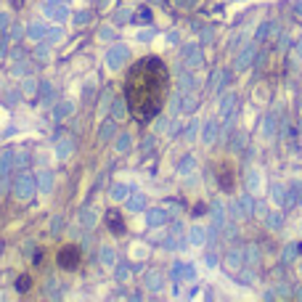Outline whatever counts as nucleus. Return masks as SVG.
<instances>
[{
    "label": "nucleus",
    "instance_id": "f03ea898",
    "mask_svg": "<svg viewBox=\"0 0 302 302\" xmlns=\"http://www.w3.org/2000/svg\"><path fill=\"white\" fill-rule=\"evenodd\" d=\"M80 260H82V254L75 244L61 247V252H58V268H64V271H75L80 265Z\"/></svg>",
    "mask_w": 302,
    "mask_h": 302
},
{
    "label": "nucleus",
    "instance_id": "20e7f679",
    "mask_svg": "<svg viewBox=\"0 0 302 302\" xmlns=\"http://www.w3.org/2000/svg\"><path fill=\"white\" fill-rule=\"evenodd\" d=\"M16 286H19V292H27L29 289V276H22V278L16 281Z\"/></svg>",
    "mask_w": 302,
    "mask_h": 302
},
{
    "label": "nucleus",
    "instance_id": "7ed1b4c3",
    "mask_svg": "<svg viewBox=\"0 0 302 302\" xmlns=\"http://www.w3.org/2000/svg\"><path fill=\"white\" fill-rule=\"evenodd\" d=\"M106 220H109V228H111L114 233H122V231H125L122 218H120V212H117V209H109V212H106Z\"/></svg>",
    "mask_w": 302,
    "mask_h": 302
},
{
    "label": "nucleus",
    "instance_id": "f257e3e1",
    "mask_svg": "<svg viewBox=\"0 0 302 302\" xmlns=\"http://www.w3.org/2000/svg\"><path fill=\"white\" fill-rule=\"evenodd\" d=\"M167 88H170V75L159 58H143L130 69L125 96H127V106L138 122H149L159 114L162 106H165Z\"/></svg>",
    "mask_w": 302,
    "mask_h": 302
}]
</instances>
